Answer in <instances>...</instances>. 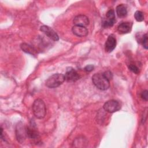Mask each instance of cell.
I'll list each match as a JSON object with an SVG mask.
<instances>
[{"label":"cell","mask_w":148,"mask_h":148,"mask_svg":"<svg viewBox=\"0 0 148 148\" xmlns=\"http://www.w3.org/2000/svg\"><path fill=\"white\" fill-rule=\"evenodd\" d=\"M92 81L95 87L101 90H106L110 86V80L103 73H95L92 77Z\"/></svg>","instance_id":"cell-1"},{"label":"cell","mask_w":148,"mask_h":148,"mask_svg":"<svg viewBox=\"0 0 148 148\" xmlns=\"http://www.w3.org/2000/svg\"><path fill=\"white\" fill-rule=\"evenodd\" d=\"M32 112L35 116L42 119L46 116V109L43 101L41 99H36L34 101L32 105Z\"/></svg>","instance_id":"cell-2"},{"label":"cell","mask_w":148,"mask_h":148,"mask_svg":"<svg viewBox=\"0 0 148 148\" xmlns=\"http://www.w3.org/2000/svg\"><path fill=\"white\" fill-rule=\"evenodd\" d=\"M65 80L62 73H55L50 76L46 81V86L49 88H56L61 85Z\"/></svg>","instance_id":"cell-3"},{"label":"cell","mask_w":148,"mask_h":148,"mask_svg":"<svg viewBox=\"0 0 148 148\" xmlns=\"http://www.w3.org/2000/svg\"><path fill=\"white\" fill-rule=\"evenodd\" d=\"M116 20L115 17V13L113 9H110L106 14L105 17L102 21V27L106 28L112 27L116 23Z\"/></svg>","instance_id":"cell-4"},{"label":"cell","mask_w":148,"mask_h":148,"mask_svg":"<svg viewBox=\"0 0 148 148\" xmlns=\"http://www.w3.org/2000/svg\"><path fill=\"white\" fill-rule=\"evenodd\" d=\"M103 108L108 113H114L120 109L121 105L117 101L112 99L106 102L103 105Z\"/></svg>","instance_id":"cell-5"},{"label":"cell","mask_w":148,"mask_h":148,"mask_svg":"<svg viewBox=\"0 0 148 148\" xmlns=\"http://www.w3.org/2000/svg\"><path fill=\"white\" fill-rule=\"evenodd\" d=\"M27 127H25L24 124L20 122L18 123V124L16 126V135L17 140L20 142L23 143L25 139L27 136Z\"/></svg>","instance_id":"cell-6"},{"label":"cell","mask_w":148,"mask_h":148,"mask_svg":"<svg viewBox=\"0 0 148 148\" xmlns=\"http://www.w3.org/2000/svg\"><path fill=\"white\" fill-rule=\"evenodd\" d=\"M64 76L65 80L68 82H75L80 77L79 73L72 67H69L66 69Z\"/></svg>","instance_id":"cell-7"},{"label":"cell","mask_w":148,"mask_h":148,"mask_svg":"<svg viewBox=\"0 0 148 148\" xmlns=\"http://www.w3.org/2000/svg\"><path fill=\"white\" fill-rule=\"evenodd\" d=\"M40 30L45 34L50 39L54 41H57L59 39V37L57 34L50 27L47 25H42L40 28Z\"/></svg>","instance_id":"cell-8"},{"label":"cell","mask_w":148,"mask_h":148,"mask_svg":"<svg viewBox=\"0 0 148 148\" xmlns=\"http://www.w3.org/2000/svg\"><path fill=\"white\" fill-rule=\"evenodd\" d=\"M116 39L113 35L108 36L105 45V50L107 53L112 52L116 46Z\"/></svg>","instance_id":"cell-9"},{"label":"cell","mask_w":148,"mask_h":148,"mask_svg":"<svg viewBox=\"0 0 148 148\" xmlns=\"http://www.w3.org/2000/svg\"><path fill=\"white\" fill-rule=\"evenodd\" d=\"M73 23L75 25L86 27L89 24V20L86 16L84 14H79L75 17Z\"/></svg>","instance_id":"cell-10"},{"label":"cell","mask_w":148,"mask_h":148,"mask_svg":"<svg viewBox=\"0 0 148 148\" xmlns=\"http://www.w3.org/2000/svg\"><path fill=\"white\" fill-rule=\"evenodd\" d=\"M72 31L74 35L79 37H84L87 35L88 29L84 27L78 25H74L72 28Z\"/></svg>","instance_id":"cell-11"},{"label":"cell","mask_w":148,"mask_h":148,"mask_svg":"<svg viewBox=\"0 0 148 148\" xmlns=\"http://www.w3.org/2000/svg\"><path fill=\"white\" fill-rule=\"evenodd\" d=\"M132 24L130 22H123L119 24L117 27V31L120 34L129 33L132 29Z\"/></svg>","instance_id":"cell-12"},{"label":"cell","mask_w":148,"mask_h":148,"mask_svg":"<svg viewBox=\"0 0 148 148\" xmlns=\"http://www.w3.org/2000/svg\"><path fill=\"white\" fill-rule=\"evenodd\" d=\"M116 14L120 18H124L127 15V8L124 4H120L116 7Z\"/></svg>","instance_id":"cell-13"},{"label":"cell","mask_w":148,"mask_h":148,"mask_svg":"<svg viewBox=\"0 0 148 148\" xmlns=\"http://www.w3.org/2000/svg\"><path fill=\"white\" fill-rule=\"evenodd\" d=\"M26 130L27 137L32 139H36L37 138H38L39 134L33 126L27 127Z\"/></svg>","instance_id":"cell-14"},{"label":"cell","mask_w":148,"mask_h":148,"mask_svg":"<svg viewBox=\"0 0 148 148\" xmlns=\"http://www.w3.org/2000/svg\"><path fill=\"white\" fill-rule=\"evenodd\" d=\"M21 48L24 52L32 55H36L37 53L36 50L34 47L25 43H23L21 45Z\"/></svg>","instance_id":"cell-15"},{"label":"cell","mask_w":148,"mask_h":148,"mask_svg":"<svg viewBox=\"0 0 148 148\" xmlns=\"http://www.w3.org/2000/svg\"><path fill=\"white\" fill-rule=\"evenodd\" d=\"M136 38H139V39L138 40V42L141 43L145 49H148V46H147V40H147V34L142 35L141 36L140 35H139V36L136 37Z\"/></svg>","instance_id":"cell-16"},{"label":"cell","mask_w":148,"mask_h":148,"mask_svg":"<svg viewBox=\"0 0 148 148\" xmlns=\"http://www.w3.org/2000/svg\"><path fill=\"white\" fill-rule=\"evenodd\" d=\"M134 17L135 18V20L138 21V22H140L144 20V14L142 12L139 11V10H137L135 12V14H134Z\"/></svg>","instance_id":"cell-17"},{"label":"cell","mask_w":148,"mask_h":148,"mask_svg":"<svg viewBox=\"0 0 148 148\" xmlns=\"http://www.w3.org/2000/svg\"><path fill=\"white\" fill-rule=\"evenodd\" d=\"M128 68L131 71H132V72H134L136 74H138L139 72L138 67L137 66H136L135 65L132 64H131L128 65Z\"/></svg>","instance_id":"cell-18"},{"label":"cell","mask_w":148,"mask_h":148,"mask_svg":"<svg viewBox=\"0 0 148 148\" xmlns=\"http://www.w3.org/2000/svg\"><path fill=\"white\" fill-rule=\"evenodd\" d=\"M141 97L143 99L147 101L148 99V91L147 90H144L141 93Z\"/></svg>","instance_id":"cell-19"},{"label":"cell","mask_w":148,"mask_h":148,"mask_svg":"<svg viewBox=\"0 0 148 148\" xmlns=\"http://www.w3.org/2000/svg\"><path fill=\"white\" fill-rule=\"evenodd\" d=\"M94 68V65H88L87 66H86L84 68V70L86 72H91L92 71Z\"/></svg>","instance_id":"cell-20"},{"label":"cell","mask_w":148,"mask_h":148,"mask_svg":"<svg viewBox=\"0 0 148 148\" xmlns=\"http://www.w3.org/2000/svg\"><path fill=\"white\" fill-rule=\"evenodd\" d=\"M105 76L110 80L112 78V73L110 71H106L103 73Z\"/></svg>","instance_id":"cell-21"}]
</instances>
